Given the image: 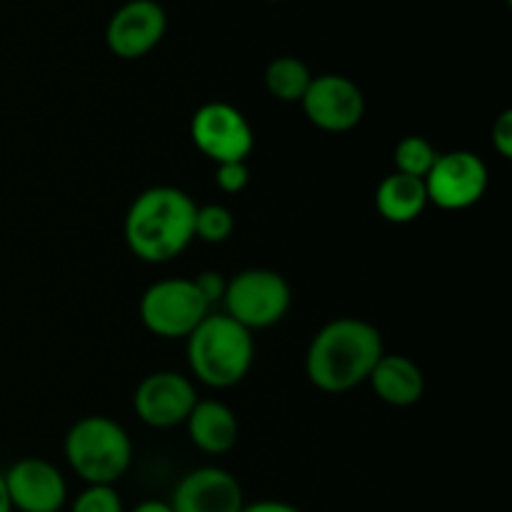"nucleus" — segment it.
I'll return each instance as SVG.
<instances>
[{
	"instance_id": "19",
	"label": "nucleus",
	"mask_w": 512,
	"mask_h": 512,
	"mask_svg": "<svg viewBox=\"0 0 512 512\" xmlns=\"http://www.w3.org/2000/svg\"><path fill=\"white\" fill-rule=\"evenodd\" d=\"M233 233L235 215L230 213V208H225V205L220 203L198 205V210H195V240L220 245L225 243V240H230Z\"/></svg>"
},
{
	"instance_id": "7",
	"label": "nucleus",
	"mask_w": 512,
	"mask_h": 512,
	"mask_svg": "<svg viewBox=\"0 0 512 512\" xmlns=\"http://www.w3.org/2000/svg\"><path fill=\"white\" fill-rule=\"evenodd\" d=\"M190 138L195 148L215 165L248 160L255 148L253 125L235 105L223 100H210L195 110L190 120Z\"/></svg>"
},
{
	"instance_id": "4",
	"label": "nucleus",
	"mask_w": 512,
	"mask_h": 512,
	"mask_svg": "<svg viewBox=\"0 0 512 512\" xmlns=\"http://www.w3.org/2000/svg\"><path fill=\"white\" fill-rule=\"evenodd\" d=\"M63 455L85 485H115L133 465V440L118 420L85 415L65 433Z\"/></svg>"
},
{
	"instance_id": "5",
	"label": "nucleus",
	"mask_w": 512,
	"mask_h": 512,
	"mask_svg": "<svg viewBox=\"0 0 512 512\" xmlns=\"http://www.w3.org/2000/svg\"><path fill=\"white\" fill-rule=\"evenodd\" d=\"M293 305V288L270 268H248L228 280L223 295V313L245 330H265L278 325Z\"/></svg>"
},
{
	"instance_id": "17",
	"label": "nucleus",
	"mask_w": 512,
	"mask_h": 512,
	"mask_svg": "<svg viewBox=\"0 0 512 512\" xmlns=\"http://www.w3.org/2000/svg\"><path fill=\"white\" fill-rule=\"evenodd\" d=\"M265 90L273 95L280 103H300L305 95V90L310 88V73L308 63L295 55H280V58L270 60L268 68H265Z\"/></svg>"
},
{
	"instance_id": "14",
	"label": "nucleus",
	"mask_w": 512,
	"mask_h": 512,
	"mask_svg": "<svg viewBox=\"0 0 512 512\" xmlns=\"http://www.w3.org/2000/svg\"><path fill=\"white\" fill-rule=\"evenodd\" d=\"M188 438L200 453L225 455L238 445V415L220 400H198L193 413L185 420Z\"/></svg>"
},
{
	"instance_id": "24",
	"label": "nucleus",
	"mask_w": 512,
	"mask_h": 512,
	"mask_svg": "<svg viewBox=\"0 0 512 512\" xmlns=\"http://www.w3.org/2000/svg\"><path fill=\"white\" fill-rule=\"evenodd\" d=\"M240 512H303V510H298L290 503H283V500H258V503L253 505H245Z\"/></svg>"
},
{
	"instance_id": "10",
	"label": "nucleus",
	"mask_w": 512,
	"mask_h": 512,
	"mask_svg": "<svg viewBox=\"0 0 512 512\" xmlns=\"http://www.w3.org/2000/svg\"><path fill=\"white\" fill-rule=\"evenodd\" d=\"M198 400V390L188 375L175 373V370H158V373L145 375L138 383L133 408L143 425L168 430L185 425Z\"/></svg>"
},
{
	"instance_id": "25",
	"label": "nucleus",
	"mask_w": 512,
	"mask_h": 512,
	"mask_svg": "<svg viewBox=\"0 0 512 512\" xmlns=\"http://www.w3.org/2000/svg\"><path fill=\"white\" fill-rule=\"evenodd\" d=\"M130 512H173V508L165 500H143V503L135 505Z\"/></svg>"
},
{
	"instance_id": "16",
	"label": "nucleus",
	"mask_w": 512,
	"mask_h": 512,
	"mask_svg": "<svg viewBox=\"0 0 512 512\" xmlns=\"http://www.w3.org/2000/svg\"><path fill=\"white\" fill-rule=\"evenodd\" d=\"M428 205V190L420 178H410L393 170L375 188V210L385 223H415Z\"/></svg>"
},
{
	"instance_id": "26",
	"label": "nucleus",
	"mask_w": 512,
	"mask_h": 512,
	"mask_svg": "<svg viewBox=\"0 0 512 512\" xmlns=\"http://www.w3.org/2000/svg\"><path fill=\"white\" fill-rule=\"evenodd\" d=\"M0 512H15V510H13V505H10L8 490H5V480H3V473H0Z\"/></svg>"
},
{
	"instance_id": "2",
	"label": "nucleus",
	"mask_w": 512,
	"mask_h": 512,
	"mask_svg": "<svg viewBox=\"0 0 512 512\" xmlns=\"http://www.w3.org/2000/svg\"><path fill=\"white\" fill-rule=\"evenodd\" d=\"M198 203L175 185H153L130 203L123 238L130 253L148 265H165L195 240Z\"/></svg>"
},
{
	"instance_id": "8",
	"label": "nucleus",
	"mask_w": 512,
	"mask_h": 512,
	"mask_svg": "<svg viewBox=\"0 0 512 512\" xmlns=\"http://www.w3.org/2000/svg\"><path fill=\"white\" fill-rule=\"evenodd\" d=\"M423 183L428 190V203L458 213L483 200L488 193L490 173L485 160L473 150H450L438 155Z\"/></svg>"
},
{
	"instance_id": "6",
	"label": "nucleus",
	"mask_w": 512,
	"mask_h": 512,
	"mask_svg": "<svg viewBox=\"0 0 512 512\" xmlns=\"http://www.w3.org/2000/svg\"><path fill=\"white\" fill-rule=\"evenodd\" d=\"M213 313L193 278H165L148 285L140 298V323L158 338H188Z\"/></svg>"
},
{
	"instance_id": "1",
	"label": "nucleus",
	"mask_w": 512,
	"mask_h": 512,
	"mask_svg": "<svg viewBox=\"0 0 512 512\" xmlns=\"http://www.w3.org/2000/svg\"><path fill=\"white\" fill-rule=\"evenodd\" d=\"M383 353V338L373 323L363 318H335L310 340L305 375L320 393L343 395L368 383Z\"/></svg>"
},
{
	"instance_id": "23",
	"label": "nucleus",
	"mask_w": 512,
	"mask_h": 512,
	"mask_svg": "<svg viewBox=\"0 0 512 512\" xmlns=\"http://www.w3.org/2000/svg\"><path fill=\"white\" fill-rule=\"evenodd\" d=\"M490 138H493L495 153L503 160L512 158V110H503L498 115V120L493 123V130H490Z\"/></svg>"
},
{
	"instance_id": "13",
	"label": "nucleus",
	"mask_w": 512,
	"mask_h": 512,
	"mask_svg": "<svg viewBox=\"0 0 512 512\" xmlns=\"http://www.w3.org/2000/svg\"><path fill=\"white\" fill-rule=\"evenodd\" d=\"M168 503L173 512H240L245 508L238 478L213 465L185 473Z\"/></svg>"
},
{
	"instance_id": "21",
	"label": "nucleus",
	"mask_w": 512,
	"mask_h": 512,
	"mask_svg": "<svg viewBox=\"0 0 512 512\" xmlns=\"http://www.w3.org/2000/svg\"><path fill=\"white\" fill-rule=\"evenodd\" d=\"M248 183H250L248 160H240V163L215 165V185H218L223 193L238 195L248 188Z\"/></svg>"
},
{
	"instance_id": "20",
	"label": "nucleus",
	"mask_w": 512,
	"mask_h": 512,
	"mask_svg": "<svg viewBox=\"0 0 512 512\" xmlns=\"http://www.w3.org/2000/svg\"><path fill=\"white\" fill-rule=\"evenodd\" d=\"M70 512H125V508L113 485H88L73 500Z\"/></svg>"
},
{
	"instance_id": "22",
	"label": "nucleus",
	"mask_w": 512,
	"mask_h": 512,
	"mask_svg": "<svg viewBox=\"0 0 512 512\" xmlns=\"http://www.w3.org/2000/svg\"><path fill=\"white\" fill-rule=\"evenodd\" d=\"M195 288L200 290V295L205 298V303L213 308V305L223 303V295H225V288H228V278L225 275H220L218 270H203V273H198L193 278Z\"/></svg>"
},
{
	"instance_id": "3",
	"label": "nucleus",
	"mask_w": 512,
	"mask_h": 512,
	"mask_svg": "<svg viewBox=\"0 0 512 512\" xmlns=\"http://www.w3.org/2000/svg\"><path fill=\"white\" fill-rule=\"evenodd\" d=\"M188 365L195 380L228 390L248 378L255 360L253 333L225 313H208L188 335Z\"/></svg>"
},
{
	"instance_id": "9",
	"label": "nucleus",
	"mask_w": 512,
	"mask_h": 512,
	"mask_svg": "<svg viewBox=\"0 0 512 512\" xmlns=\"http://www.w3.org/2000/svg\"><path fill=\"white\" fill-rule=\"evenodd\" d=\"M310 125L325 133H350L365 118V95L358 83L338 73L313 75L300 100Z\"/></svg>"
},
{
	"instance_id": "27",
	"label": "nucleus",
	"mask_w": 512,
	"mask_h": 512,
	"mask_svg": "<svg viewBox=\"0 0 512 512\" xmlns=\"http://www.w3.org/2000/svg\"><path fill=\"white\" fill-rule=\"evenodd\" d=\"M268 3H278V0H268Z\"/></svg>"
},
{
	"instance_id": "15",
	"label": "nucleus",
	"mask_w": 512,
	"mask_h": 512,
	"mask_svg": "<svg viewBox=\"0 0 512 512\" xmlns=\"http://www.w3.org/2000/svg\"><path fill=\"white\" fill-rule=\"evenodd\" d=\"M368 383L373 385V393L390 408H410L420 403L425 393L423 370L408 355L400 353H383Z\"/></svg>"
},
{
	"instance_id": "11",
	"label": "nucleus",
	"mask_w": 512,
	"mask_h": 512,
	"mask_svg": "<svg viewBox=\"0 0 512 512\" xmlns=\"http://www.w3.org/2000/svg\"><path fill=\"white\" fill-rule=\"evenodd\" d=\"M168 30V15L158 0H128L120 5L105 28V45L123 60L153 53Z\"/></svg>"
},
{
	"instance_id": "12",
	"label": "nucleus",
	"mask_w": 512,
	"mask_h": 512,
	"mask_svg": "<svg viewBox=\"0 0 512 512\" xmlns=\"http://www.w3.org/2000/svg\"><path fill=\"white\" fill-rule=\"evenodd\" d=\"M15 512H60L68 503L63 473L45 458H20L3 473Z\"/></svg>"
},
{
	"instance_id": "18",
	"label": "nucleus",
	"mask_w": 512,
	"mask_h": 512,
	"mask_svg": "<svg viewBox=\"0 0 512 512\" xmlns=\"http://www.w3.org/2000/svg\"><path fill=\"white\" fill-rule=\"evenodd\" d=\"M438 155V148L428 138H423V135H405L393 150L395 173L425 180V175L430 173Z\"/></svg>"
}]
</instances>
